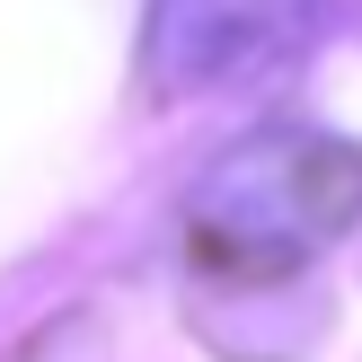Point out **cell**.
Segmentation results:
<instances>
[{
  "mask_svg": "<svg viewBox=\"0 0 362 362\" xmlns=\"http://www.w3.org/2000/svg\"><path fill=\"white\" fill-rule=\"evenodd\" d=\"M310 18L318 0H159L151 62L159 80H230V71L300 45Z\"/></svg>",
  "mask_w": 362,
  "mask_h": 362,
  "instance_id": "cell-2",
  "label": "cell"
},
{
  "mask_svg": "<svg viewBox=\"0 0 362 362\" xmlns=\"http://www.w3.org/2000/svg\"><path fill=\"white\" fill-rule=\"evenodd\" d=\"M362 221V151L336 133H265L204 186V239L239 265H310Z\"/></svg>",
  "mask_w": 362,
  "mask_h": 362,
  "instance_id": "cell-1",
  "label": "cell"
}]
</instances>
